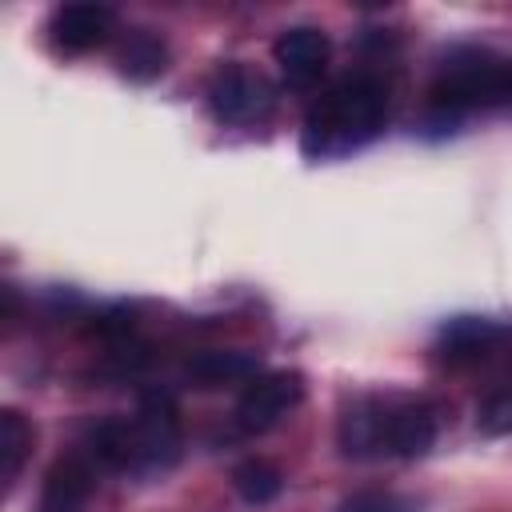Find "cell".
Listing matches in <instances>:
<instances>
[{"instance_id": "1", "label": "cell", "mask_w": 512, "mask_h": 512, "mask_svg": "<svg viewBox=\"0 0 512 512\" xmlns=\"http://www.w3.org/2000/svg\"><path fill=\"white\" fill-rule=\"evenodd\" d=\"M180 444L176 404L164 392H148L132 420H100L84 440V456L100 468L156 476L180 460Z\"/></svg>"}, {"instance_id": "2", "label": "cell", "mask_w": 512, "mask_h": 512, "mask_svg": "<svg viewBox=\"0 0 512 512\" xmlns=\"http://www.w3.org/2000/svg\"><path fill=\"white\" fill-rule=\"evenodd\" d=\"M384 116H388V84L372 72L344 76L308 108L300 148L316 160L344 156L368 144L384 128Z\"/></svg>"}, {"instance_id": "3", "label": "cell", "mask_w": 512, "mask_h": 512, "mask_svg": "<svg viewBox=\"0 0 512 512\" xmlns=\"http://www.w3.org/2000/svg\"><path fill=\"white\" fill-rule=\"evenodd\" d=\"M508 100H512V60L476 48L452 52L428 88V104L444 120H456L476 108H508Z\"/></svg>"}, {"instance_id": "4", "label": "cell", "mask_w": 512, "mask_h": 512, "mask_svg": "<svg viewBox=\"0 0 512 512\" xmlns=\"http://www.w3.org/2000/svg\"><path fill=\"white\" fill-rule=\"evenodd\" d=\"M272 104H276V88L252 64L240 60L220 64L208 80V108L224 124H256L272 112Z\"/></svg>"}, {"instance_id": "5", "label": "cell", "mask_w": 512, "mask_h": 512, "mask_svg": "<svg viewBox=\"0 0 512 512\" xmlns=\"http://www.w3.org/2000/svg\"><path fill=\"white\" fill-rule=\"evenodd\" d=\"M300 396H304L300 372H264V376L248 380V388L236 404V428L248 436L268 432L272 424H280L288 416V408H296Z\"/></svg>"}, {"instance_id": "6", "label": "cell", "mask_w": 512, "mask_h": 512, "mask_svg": "<svg viewBox=\"0 0 512 512\" xmlns=\"http://www.w3.org/2000/svg\"><path fill=\"white\" fill-rule=\"evenodd\" d=\"M436 444V408L424 400H384V456L416 460Z\"/></svg>"}, {"instance_id": "7", "label": "cell", "mask_w": 512, "mask_h": 512, "mask_svg": "<svg viewBox=\"0 0 512 512\" xmlns=\"http://www.w3.org/2000/svg\"><path fill=\"white\" fill-rule=\"evenodd\" d=\"M272 56L280 64V76L292 84V88H312L324 68H328V56H332V44L320 28L312 24H296V28H284L272 44Z\"/></svg>"}, {"instance_id": "8", "label": "cell", "mask_w": 512, "mask_h": 512, "mask_svg": "<svg viewBox=\"0 0 512 512\" xmlns=\"http://www.w3.org/2000/svg\"><path fill=\"white\" fill-rule=\"evenodd\" d=\"M112 28H116L112 8L84 0V4H64V8L52 12V20H48V40H52V48H60V52H68V56H80V52L100 48V44L112 36Z\"/></svg>"}, {"instance_id": "9", "label": "cell", "mask_w": 512, "mask_h": 512, "mask_svg": "<svg viewBox=\"0 0 512 512\" xmlns=\"http://www.w3.org/2000/svg\"><path fill=\"white\" fill-rule=\"evenodd\" d=\"M96 488V464L76 452L64 456L48 468L44 476V492H40V512H84L88 496Z\"/></svg>"}, {"instance_id": "10", "label": "cell", "mask_w": 512, "mask_h": 512, "mask_svg": "<svg viewBox=\"0 0 512 512\" xmlns=\"http://www.w3.org/2000/svg\"><path fill=\"white\" fill-rule=\"evenodd\" d=\"M504 340H508V328L480 320V316H456L440 328V356L452 364H476L500 352Z\"/></svg>"}, {"instance_id": "11", "label": "cell", "mask_w": 512, "mask_h": 512, "mask_svg": "<svg viewBox=\"0 0 512 512\" xmlns=\"http://www.w3.org/2000/svg\"><path fill=\"white\" fill-rule=\"evenodd\" d=\"M336 440H340V452L352 460L384 456V400L380 396L352 400L336 424Z\"/></svg>"}, {"instance_id": "12", "label": "cell", "mask_w": 512, "mask_h": 512, "mask_svg": "<svg viewBox=\"0 0 512 512\" xmlns=\"http://www.w3.org/2000/svg\"><path fill=\"white\" fill-rule=\"evenodd\" d=\"M184 376L196 388H224V384H244L260 376V356L244 348H204L184 360Z\"/></svg>"}, {"instance_id": "13", "label": "cell", "mask_w": 512, "mask_h": 512, "mask_svg": "<svg viewBox=\"0 0 512 512\" xmlns=\"http://www.w3.org/2000/svg\"><path fill=\"white\" fill-rule=\"evenodd\" d=\"M116 64L128 80H156L164 68H168V44L148 32V28H136L120 40V52H116Z\"/></svg>"}, {"instance_id": "14", "label": "cell", "mask_w": 512, "mask_h": 512, "mask_svg": "<svg viewBox=\"0 0 512 512\" xmlns=\"http://www.w3.org/2000/svg\"><path fill=\"white\" fill-rule=\"evenodd\" d=\"M28 448H32V428L28 420L16 412V408H4L0 412V480L12 484L28 460Z\"/></svg>"}, {"instance_id": "15", "label": "cell", "mask_w": 512, "mask_h": 512, "mask_svg": "<svg viewBox=\"0 0 512 512\" xmlns=\"http://www.w3.org/2000/svg\"><path fill=\"white\" fill-rule=\"evenodd\" d=\"M232 488L240 492V500L244 504H268V500H276L280 496V488H284V476H280V468L276 464H268V460H244V464H236V472H232Z\"/></svg>"}, {"instance_id": "16", "label": "cell", "mask_w": 512, "mask_h": 512, "mask_svg": "<svg viewBox=\"0 0 512 512\" xmlns=\"http://www.w3.org/2000/svg\"><path fill=\"white\" fill-rule=\"evenodd\" d=\"M476 428L484 436H512V384H500L480 400Z\"/></svg>"}, {"instance_id": "17", "label": "cell", "mask_w": 512, "mask_h": 512, "mask_svg": "<svg viewBox=\"0 0 512 512\" xmlns=\"http://www.w3.org/2000/svg\"><path fill=\"white\" fill-rule=\"evenodd\" d=\"M340 512H416V504L388 488H360L340 500Z\"/></svg>"}, {"instance_id": "18", "label": "cell", "mask_w": 512, "mask_h": 512, "mask_svg": "<svg viewBox=\"0 0 512 512\" xmlns=\"http://www.w3.org/2000/svg\"><path fill=\"white\" fill-rule=\"evenodd\" d=\"M508 108H512V100H508Z\"/></svg>"}]
</instances>
